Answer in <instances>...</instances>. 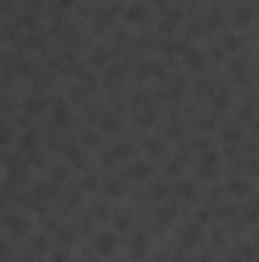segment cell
<instances>
[{
  "instance_id": "6da1fadb",
  "label": "cell",
  "mask_w": 259,
  "mask_h": 262,
  "mask_svg": "<svg viewBox=\"0 0 259 262\" xmlns=\"http://www.w3.org/2000/svg\"><path fill=\"white\" fill-rule=\"evenodd\" d=\"M3 229H6V238H25L31 232V220L25 213H6L3 216Z\"/></svg>"
},
{
  "instance_id": "7a4b0ae2",
  "label": "cell",
  "mask_w": 259,
  "mask_h": 262,
  "mask_svg": "<svg viewBox=\"0 0 259 262\" xmlns=\"http://www.w3.org/2000/svg\"><path fill=\"white\" fill-rule=\"evenodd\" d=\"M92 247H95L98 256H110V253H116V247H119V235H116L113 229H101V232L95 235Z\"/></svg>"
},
{
  "instance_id": "3957f363",
  "label": "cell",
  "mask_w": 259,
  "mask_h": 262,
  "mask_svg": "<svg viewBox=\"0 0 259 262\" xmlns=\"http://www.w3.org/2000/svg\"><path fill=\"white\" fill-rule=\"evenodd\" d=\"M217 171H220V152H217V149H207V152H201L195 174H198L201 180H213V177H217Z\"/></svg>"
},
{
  "instance_id": "277c9868",
  "label": "cell",
  "mask_w": 259,
  "mask_h": 262,
  "mask_svg": "<svg viewBox=\"0 0 259 262\" xmlns=\"http://www.w3.org/2000/svg\"><path fill=\"white\" fill-rule=\"evenodd\" d=\"M134 156V143H128V140H116L113 146H110V152H104V165L107 168H113L116 162H125V159H131Z\"/></svg>"
},
{
  "instance_id": "5b68a950",
  "label": "cell",
  "mask_w": 259,
  "mask_h": 262,
  "mask_svg": "<svg viewBox=\"0 0 259 262\" xmlns=\"http://www.w3.org/2000/svg\"><path fill=\"white\" fill-rule=\"evenodd\" d=\"M128 253L131 259H143L149 253V232L146 229H134L128 238Z\"/></svg>"
},
{
  "instance_id": "8992f818",
  "label": "cell",
  "mask_w": 259,
  "mask_h": 262,
  "mask_svg": "<svg viewBox=\"0 0 259 262\" xmlns=\"http://www.w3.org/2000/svg\"><path fill=\"white\" fill-rule=\"evenodd\" d=\"M149 15H153V12H149L146 3H131V6L122 9V18H125L128 25H134V28H143V25L149 21Z\"/></svg>"
},
{
  "instance_id": "52a82bcc",
  "label": "cell",
  "mask_w": 259,
  "mask_h": 262,
  "mask_svg": "<svg viewBox=\"0 0 259 262\" xmlns=\"http://www.w3.org/2000/svg\"><path fill=\"white\" fill-rule=\"evenodd\" d=\"M21 46H25L28 52H46V49H49V37H46L43 31H37V28H31V31L25 34V40H21Z\"/></svg>"
},
{
  "instance_id": "ba28073f",
  "label": "cell",
  "mask_w": 259,
  "mask_h": 262,
  "mask_svg": "<svg viewBox=\"0 0 259 262\" xmlns=\"http://www.w3.org/2000/svg\"><path fill=\"white\" fill-rule=\"evenodd\" d=\"M52 198H55V183L37 180V183L31 186V201H34V207H40V204H46V201H52Z\"/></svg>"
},
{
  "instance_id": "9c48e42d",
  "label": "cell",
  "mask_w": 259,
  "mask_h": 262,
  "mask_svg": "<svg viewBox=\"0 0 259 262\" xmlns=\"http://www.w3.org/2000/svg\"><path fill=\"white\" fill-rule=\"evenodd\" d=\"M122 9H125V6H119V3H113V6H107V9H101V12L92 18V28H95V34H98V31H104V28H110V25H113V18H116Z\"/></svg>"
},
{
  "instance_id": "30bf717a",
  "label": "cell",
  "mask_w": 259,
  "mask_h": 262,
  "mask_svg": "<svg viewBox=\"0 0 259 262\" xmlns=\"http://www.w3.org/2000/svg\"><path fill=\"white\" fill-rule=\"evenodd\" d=\"M6 174H21L25 177V171H28V159H25V152H15V149H6Z\"/></svg>"
},
{
  "instance_id": "8fae6325",
  "label": "cell",
  "mask_w": 259,
  "mask_h": 262,
  "mask_svg": "<svg viewBox=\"0 0 259 262\" xmlns=\"http://www.w3.org/2000/svg\"><path fill=\"white\" fill-rule=\"evenodd\" d=\"M52 122H55L58 128H70V125H73V113H70V107H67L64 101L52 104Z\"/></svg>"
},
{
  "instance_id": "7c38bea8",
  "label": "cell",
  "mask_w": 259,
  "mask_h": 262,
  "mask_svg": "<svg viewBox=\"0 0 259 262\" xmlns=\"http://www.w3.org/2000/svg\"><path fill=\"white\" fill-rule=\"evenodd\" d=\"M198 241H201V226H198V223H189V226L180 229V247H183V250L195 247Z\"/></svg>"
},
{
  "instance_id": "4fadbf2b",
  "label": "cell",
  "mask_w": 259,
  "mask_h": 262,
  "mask_svg": "<svg viewBox=\"0 0 259 262\" xmlns=\"http://www.w3.org/2000/svg\"><path fill=\"white\" fill-rule=\"evenodd\" d=\"M61 149H64V162L67 165H73V168H85V152H82L79 143H64Z\"/></svg>"
},
{
  "instance_id": "5bb4252c",
  "label": "cell",
  "mask_w": 259,
  "mask_h": 262,
  "mask_svg": "<svg viewBox=\"0 0 259 262\" xmlns=\"http://www.w3.org/2000/svg\"><path fill=\"white\" fill-rule=\"evenodd\" d=\"M183 64L189 67V70H204V64H207V55H204L201 49H192V46H189V49L183 52Z\"/></svg>"
},
{
  "instance_id": "9a60e30c",
  "label": "cell",
  "mask_w": 259,
  "mask_h": 262,
  "mask_svg": "<svg viewBox=\"0 0 259 262\" xmlns=\"http://www.w3.org/2000/svg\"><path fill=\"white\" fill-rule=\"evenodd\" d=\"M153 216H156L159 226H171V223L177 220V210H174L171 204H156V207H153Z\"/></svg>"
},
{
  "instance_id": "2e32d148",
  "label": "cell",
  "mask_w": 259,
  "mask_h": 262,
  "mask_svg": "<svg viewBox=\"0 0 259 262\" xmlns=\"http://www.w3.org/2000/svg\"><path fill=\"white\" fill-rule=\"evenodd\" d=\"M128 177H131V180H149V177H153V165H149V162H143V159L131 162Z\"/></svg>"
},
{
  "instance_id": "e0dca14e",
  "label": "cell",
  "mask_w": 259,
  "mask_h": 262,
  "mask_svg": "<svg viewBox=\"0 0 259 262\" xmlns=\"http://www.w3.org/2000/svg\"><path fill=\"white\" fill-rule=\"evenodd\" d=\"M232 18H235L238 28H247V25L253 21V6H250V3H238L235 12H232Z\"/></svg>"
},
{
  "instance_id": "ac0fdd59",
  "label": "cell",
  "mask_w": 259,
  "mask_h": 262,
  "mask_svg": "<svg viewBox=\"0 0 259 262\" xmlns=\"http://www.w3.org/2000/svg\"><path fill=\"white\" fill-rule=\"evenodd\" d=\"M46 104H49V98H37V95L34 98H21V113L25 116H37Z\"/></svg>"
},
{
  "instance_id": "d6986e66",
  "label": "cell",
  "mask_w": 259,
  "mask_h": 262,
  "mask_svg": "<svg viewBox=\"0 0 259 262\" xmlns=\"http://www.w3.org/2000/svg\"><path fill=\"white\" fill-rule=\"evenodd\" d=\"M229 110V95L226 92H213L210 95V116H223Z\"/></svg>"
},
{
  "instance_id": "ffe728a7",
  "label": "cell",
  "mask_w": 259,
  "mask_h": 262,
  "mask_svg": "<svg viewBox=\"0 0 259 262\" xmlns=\"http://www.w3.org/2000/svg\"><path fill=\"white\" fill-rule=\"evenodd\" d=\"M73 238H76V226H70V223H61V226L55 229V241H58L61 247H70V244H73Z\"/></svg>"
},
{
  "instance_id": "44dd1931",
  "label": "cell",
  "mask_w": 259,
  "mask_h": 262,
  "mask_svg": "<svg viewBox=\"0 0 259 262\" xmlns=\"http://www.w3.org/2000/svg\"><path fill=\"white\" fill-rule=\"evenodd\" d=\"M159 49H162L165 55H183V52L189 49V43H186V40H162Z\"/></svg>"
},
{
  "instance_id": "7402d4cb",
  "label": "cell",
  "mask_w": 259,
  "mask_h": 262,
  "mask_svg": "<svg viewBox=\"0 0 259 262\" xmlns=\"http://www.w3.org/2000/svg\"><path fill=\"white\" fill-rule=\"evenodd\" d=\"M171 192H174V186H168L165 180H153V183H149V198H156V201L171 198Z\"/></svg>"
},
{
  "instance_id": "603a6c76",
  "label": "cell",
  "mask_w": 259,
  "mask_h": 262,
  "mask_svg": "<svg viewBox=\"0 0 259 262\" xmlns=\"http://www.w3.org/2000/svg\"><path fill=\"white\" fill-rule=\"evenodd\" d=\"M174 195L183 201H195V183L192 180H177L174 183Z\"/></svg>"
},
{
  "instance_id": "cb8c5ba5",
  "label": "cell",
  "mask_w": 259,
  "mask_h": 262,
  "mask_svg": "<svg viewBox=\"0 0 259 262\" xmlns=\"http://www.w3.org/2000/svg\"><path fill=\"white\" fill-rule=\"evenodd\" d=\"M156 119H159V110H156V107H149V110H137V116H134V122H137L140 128H153Z\"/></svg>"
},
{
  "instance_id": "d4e9b609",
  "label": "cell",
  "mask_w": 259,
  "mask_h": 262,
  "mask_svg": "<svg viewBox=\"0 0 259 262\" xmlns=\"http://www.w3.org/2000/svg\"><path fill=\"white\" fill-rule=\"evenodd\" d=\"M49 180H52L55 186H58V183H67V180H70V165H67V162L52 165V168H49Z\"/></svg>"
},
{
  "instance_id": "484cf974",
  "label": "cell",
  "mask_w": 259,
  "mask_h": 262,
  "mask_svg": "<svg viewBox=\"0 0 259 262\" xmlns=\"http://www.w3.org/2000/svg\"><path fill=\"white\" fill-rule=\"evenodd\" d=\"M104 195H107V198H122V195H125V183H122V180H116V177L104 180Z\"/></svg>"
},
{
  "instance_id": "4316f807",
  "label": "cell",
  "mask_w": 259,
  "mask_h": 262,
  "mask_svg": "<svg viewBox=\"0 0 259 262\" xmlns=\"http://www.w3.org/2000/svg\"><path fill=\"white\" fill-rule=\"evenodd\" d=\"M82 192H85L82 186H76V189H70V192L64 195V207H61V210H64V213H70V210H76V207L82 204Z\"/></svg>"
},
{
  "instance_id": "83f0119b",
  "label": "cell",
  "mask_w": 259,
  "mask_h": 262,
  "mask_svg": "<svg viewBox=\"0 0 259 262\" xmlns=\"http://www.w3.org/2000/svg\"><path fill=\"white\" fill-rule=\"evenodd\" d=\"M226 189H229V195H247V192H250V183H247L244 177H232V180L226 183Z\"/></svg>"
},
{
  "instance_id": "f1b7e54d",
  "label": "cell",
  "mask_w": 259,
  "mask_h": 262,
  "mask_svg": "<svg viewBox=\"0 0 259 262\" xmlns=\"http://www.w3.org/2000/svg\"><path fill=\"white\" fill-rule=\"evenodd\" d=\"M223 140H226L229 146L244 143V131H241V125H226V128H223Z\"/></svg>"
},
{
  "instance_id": "f546056e",
  "label": "cell",
  "mask_w": 259,
  "mask_h": 262,
  "mask_svg": "<svg viewBox=\"0 0 259 262\" xmlns=\"http://www.w3.org/2000/svg\"><path fill=\"white\" fill-rule=\"evenodd\" d=\"M37 149V134L28 128L21 131V137H18V152H34Z\"/></svg>"
},
{
  "instance_id": "4dcf8cb0",
  "label": "cell",
  "mask_w": 259,
  "mask_h": 262,
  "mask_svg": "<svg viewBox=\"0 0 259 262\" xmlns=\"http://www.w3.org/2000/svg\"><path fill=\"white\" fill-rule=\"evenodd\" d=\"M110 64H113V61H110V52H107V49H95V52L89 55V67H95V70H98V67H110Z\"/></svg>"
},
{
  "instance_id": "1f68e13d",
  "label": "cell",
  "mask_w": 259,
  "mask_h": 262,
  "mask_svg": "<svg viewBox=\"0 0 259 262\" xmlns=\"http://www.w3.org/2000/svg\"><path fill=\"white\" fill-rule=\"evenodd\" d=\"M229 70H232L235 79H244V76H247V58H244V55H235V58L229 61Z\"/></svg>"
},
{
  "instance_id": "d6a6232c",
  "label": "cell",
  "mask_w": 259,
  "mask_h": 262,
  "mask_svg": "<svg viewBox=\"0 0 259 262\" xmlns=\"http://www.w3.org/2000/svg\"><path fill=\"white\" fill-rule=\"evenodd\" d=\"M137 76H165V67L159 64V61H143V64L137 67Z\"/></svg>"
},
{
  "instance_id": "836d02e7",
  "label": "cell",
  "mask_w": 259,
  "mask_h": 262,
  "mask_svg": "<svg viewBox=\"0 0 259 262\" xmlns=\"http://www.w3.org/2000/svg\"><path fill=\"white\" fill-rule=\"evenodd\" d=\"M256 250H259L256 244H235V253H238L244 262H253V259H256Z\"/></svg>"
},
{
  "instance_id": "e575fe53",
  "label": "cell",
  "mask_w": 259,
  "mask_h": 262,
  "mask_svg": "<svg viewBox=\"0 0 259 262\" xmlns=\"http://www.w3.org/2000/svg\"><path fill=\"white\" fill-rule=\"evenodd\" d=\"M241 46H244L241 34H226V40H223V49L226 52H241Z\"/></svg>"
},
{
  "instance_id": "d590c367",
  "label": "cell",
  "mask_w": 259,
  "mask_h": 262,
  "mask_svg": "<svg viewBox=\"0 0 259 262\" xmlns=\"http://www.w3.org/2000/svg\"><path fill=\"white\" fill-rule=\"evenodd\" d=\"M31 247H34V256H43V253H49V235H37V238L31 241Z\"/></svg>"
},
{
  "instance_id": "8d00e7d4",
  "label": "cell",
  "mask_w": 259,
  "mask_h": 262,
  "mask_svg": "<svg viewBox=\"0 0 259 262\" xmlns=\"http://www.w3.org/2000/svg\"><path fill=\"white\" fill-rule=\"evenodd\" d=\"M131 220H134L131 210H116V213H113V226H116V229H128Z\"/></svg>"
},
{
  "instance_id": "74e56055",
  "label": "cell",
  "mask_w": 259,
  "mask_h": 262,
  "mask_svg": "<svg viewBox=\"0 0 259 262\" xmlns=\"http://www.w3.org/2000/svg\"><path fill=\"white\" fill-rule=\"evenodd\" d=\"M153 101V92H146V89H137L134 95H131V107H143V104H149Z\"/></svg>"
},
{
  "instance_id": "f35d334b",
  "label": "cell",
  "mask_w": 259,
  "mask_h": 262,
  "mask_svg": "<svg viewBox=\"0 0 259 262\" xmlns=\"http://www.w3.org/2000/svg\"><path fill=\"white\" fill-rule=\"evenodd\" d=\"M143 149H146V152H153V156H159V152L165 149V143H162L159 137H146V140H143Z\"/></svg>"
},
{
  "instance_id": "ab89813d",
  "label": "cell",
  "mask_w": 259,
  "mask_h": 262,
  "mask_svg": "<svg viewBox=\"0 0 259 262\" xmlns=\"http://www.w3.org/2000/svg\"><path fill=\"white\" fill-rule=\"evenodd\" d=\"M122 76H125V64H116V61H113V64L107 67V79H110V82H116V79H122Z\"/></svg>"
},
{
  "instance_id": "60d3db41",
  "label": "cell",
  "mask_w": 259,
  "mask_h": 262,
  "mask_svg": "<svg viewBox=\"0 0 259 262\" xmlns=\"http://www.w3.org/2000/svg\"><path fill=\"white\" fill-rule=\"evenodd\" d=\"M101 128H104V131H110V134H113V131H119V122H116V116L104 113V116H101Z\"/></svg>"
},
{
  "instance_id": "b9f144b4",
  "label": "cell",
  "mask_w": 259,
  "mask_h": 262,
  "mask_svg": "<svg viewBox=\"0 0 259 262\" xmlns=\"http://www.w3.org/2000/svg\"><path fill=\"white\" fill-rule=\"evenodd\" d=\"M46 85H52V73H40V76H34V89H37V92H43Z\"/></svg>"
},
{
  "instance_id": "7bdbcfd3",
  "label": "cell",
  "mask_w": 259,
  "mask_h": 262,
  "mask_svg": "<svg viewBox=\"0 0 259 262\" xmlns=\"http://www.w3.org/2000/svg\"><path fill=\"white\" fill-rule=\"evenodd\" d=\"M213 119H217V116H195V125L201 131H210L213 128Z\"/></svg>"
},
{
  "instance_id": "ee69618b",
  "label": "cell",
  "mask_w": 259,
  "mask_h": 262,
  "mask_svg": "<svg viewBox=\"0 0 259 262\" xmlns=\"http://www.w3.org/2000/svg\"><path fill=\"white\" fill-rule=\"evenodd\" d=\"M183 162H186L183 156H180V159H174V162L168 165V174H171V177H180V171H183Z\"/></svg>"
},
{
  "instance_id": "f6af8a7d",
  "label": "cell",
  "mask_w": 259,
  "mask_h": 262,
  "mask_svg": "<svg viewBox=\"0 0 259 262\" xmlns=\"http://www.w3.org/2000/svg\"><path fill=\"white\" fill-rule=\"evenodd\" d=\"M82 189H85V192H95V189H98V177H95V174H85V177H82Z\"/></svg>"
},
{
  "instance_id": "bcb514c9",
  "label": "cell",
  "mask_w": 259,
  "mask_h": 262,
  "mask_svg": "<svg viewBox=\"0 0 259 262\" xmlns=\"http://www.w3.org/2000/svg\"><path fill=\"white\" fill-rule=\"evenodd\" d=\"M89 216H95V220H107V216H110V210H107L104 204H95V207L89 210Z\"/></svg>"
},
{
  "instance_id": "7dc6e473",
  "label": "cell",
  "mask_w": 259,
  "mask_h": 262,
  "mask_svg": "<svg viewBox=\"0 0 259 262\" xmlns=\"http://www.w3.org/2000/svg\"><path fill=\"white\" fill-rule=\"evenodd\" d=\"M15 73H18V76H34V64H31V61H18V64H15Z\"/></svg>"
},
{
  "instance_id": "c3c4849f",
  "label": "cell",
  "mask_w": 259,
  "mask_h": 262,
  "mask_svg": "<svg viewBox=\"0 0 259 262\" xmlns=\"http://www.w3.org/2000/svg\"><path fill=\"white\" fill-rule=\"evenodd\" d=\"M67 253H70V247H61V244H58V247L52 250V262H67Z\"/></svg>"
},
{
  "instance_id": "681fc988",
  "label": "cell",
  "mask_w": 259,
  "mask_h": 262,
  "mask_svg": "<svg viewBox=\"0 0 259 262\" xmlns=\"http://www.w3.org/2000/svg\"><path fill=\"white\" fill-rule=\"evenodd\" d=\"M247 174H250V177H259V159L256 156H250V162H247Z\"/></svg>"
},
{
  "instance_id": "f907efd6",
  "label": "cell",
  "mask_w": 259,
  "mask_h": 262,
  "mask_svg": "<svg viewBox=\"0 0 259 262\" xmlns=\"http://www.w3.org/2000/svg\"><path fill=\"white\" fill-rule=\"evenodd\" d=\"M192 146H195V152H207V149H210V146H207V137H195Z\"/></svg>"
},
{
  "instance_id": "816d5d0a",
  "label": "cell",
  "mask_w": 259,
  "mask_h": 262,
  "mask_svg": "<svg viewBox=\"0 0 259 262\" xmlns=\"http://www.w3.org/2000/svg\"><path fill=\"white\" fill-rule=\"evenodd\" d=\"M183 134V122H171L168 125V137H180Z\"/></svg>"
},
{
  "instance_id": "f5cc1de1",
  "label": "cell",
  "mask_w": 259,
  "mask_h": 262,
  "mask_svg": "<svg viewBox=\"0 0 259 262\" xmlns=\"http://www.w3.org/2000/svg\"><path fill=\"white\" fill-rule=\"evenodd\" d=\"M82 143H85V146H95V143H98V134H95V131H85V134H82Z\"/></svg>"
},
{
  "instance_id": "db71d44e",
  "label": "cell",
  "mask_w": 259,
  "mask_h": 262,
  "mask_svg": "<svg viewBox=\"0 0 259 262\" xmlns=\"http://www.w3.org/2000/svg\"><path fill=\"white\" fill-rule=\"evenodd\" d=\"M73 3H76V0H58V9H70Z\"/></svg>"
},
{
  "instance_id": "11a10c76",
  "label": "cell",
  "mask_w": 259,
  "mask_h": 262,
  "mask_svg": "<svg viewBox=\"0 0 259 262\" xmlns=\"http://www.w3.org/2000/svg\"><path fill=\"white\" fill-rule=\"evenodd\" d=\"M192 262H210V250H204V253H201L198 259H192Z\"/></svg>"
},
{
  "instance_id": "9f6ffc18",
  "label": "cell",
  "mask_w": 259,
  "mask_h": 262,
  "mask_svg": "<svg viewBox=\"0 0 259 262\" xmlns=\"http://www.w3.org/2000/svg\"><path fill=\"white\" fill-rule=\"evenodd\" d=\"M253 244H256V247H259V226H256V241H253Z\"/></svg>"
},
{
  "instance_id": "6f0895ef",
  "label": "cell",
  "mask_w": 259,
  "mask_h": 262,
  "mask_svg": "<svg viewBox=\"0 0 259 262\" xmlns=\"http://www.w3.org/2000/svg\"><path fill=\"white\" fill-rule=\"evenodd\" d=\"M253 128H256V131H259V119H256V122H253Z\"/></svg>"
},
{
  "instance_id": "680465c9",
  "label": "cell",
  "mask_w": 259,
  "mask_h": 262,
  "mask_svg": "<svg viewBox=\"0 0 259 262\" xmlns=\"http://www.w3.org/2000/svg\"><path fill=\"white\" fill-rule=\"evenodd\" d=\"M177 3H183V0H177Z\"/></svg>"
},
{
  "instance_id": "91938a15",
  "label": "cell",
  "mask_w": 259,
  "mask_h": 262,
  "mask_svg": "<svg viewBox=\"0 0 259 262\" xmlns=\"http://www.w3.org/2000/svg\"><path fill=\"white\" fill-rule=\"evenodd\" d=\"M256 3H259V0H256Z\"/></svg>"
}]
</instances>
